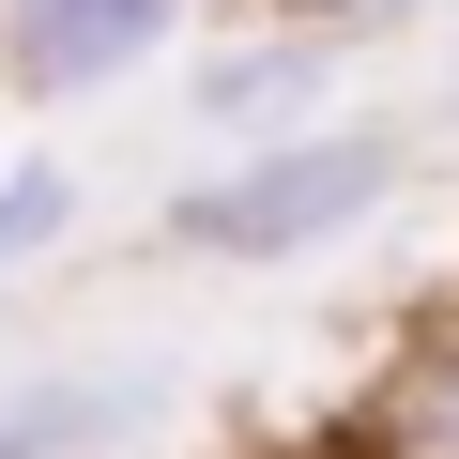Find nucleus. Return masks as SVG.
Returning a JSON list of instances; mask_svg holds the SVG:
<instances>
[{"label":"nucleus","mask_w":459,"mask_h":459,"mask_svg":"<svg viewBox=\"0 0 459 459\" xmlns=\"http://www.w3.org/2000/svg\"><path fill=\"white\" fill-rule=\"evenodd\" d=\"M444 108H459V47H444Z\"/></svg>","instance_id":"obj_7"},{"label":"nucleus","mask_w":459,"mask_h":459,"mask_svg":"<svg viewBox=\"0 0 459 459\" xmlns=\"http://www.w3.org/2000/svg\"><path fill=\"white\" fill-rule=\"evenodd\" d=\"M184 413L169 352H108V368H31L0 383V459H153Z\"/></svg>","instance_id":"obj_3"},{"label":"nucleus","mask_w":459,"mask_h":459,"mask_svg":"<svg viewBox=\"0 0 459 459\" xmlns=\"http://www.w3.org/2000/svg\"><path fill=\"white\" fill-rule=\"evenodd\" d=\"M368 459H459V322L398 337V368L368 398Z\"/></svg>","instance_id":"obj_5"},{"label":"nucleus","mask_w":459,"mask_h":459,"mask_svg":"<svg viewBox=\"0 0 459 459\" xmlns=\"http://www.w3.org/2000/svg\"><path fill=\"white\" fill-rule=\"evenodd\" d=\"M398 184H413V123L337 108V123H307V138H261V153L199 169V184L153 214V261L276 276V261H322V246H352V230H383Z\"/></svg>","instance_id":"obj_1"},{"label":"nucleus","mask_w":459,"mask_h":459,"mask_svg":"<svg viewBox=\"0 0 459 459\" xmlns=\"http://www.w3.org/2000/svg\"><path fill=\"white\" fill-rule=\"evenodd\" d=\"M337 31H307V16H261V31H230V47H199V77H184V123L199 138H230V153H261V138H307V123H337Z\"/></svg>","instance_id":"obj_4"},{"label":"nucleus","mask_w":459,"mask_h":459,"mask_svg":"<svg viewBox=\"0 0 459 459\" xmlns=\"http://www.w3.org/2000/svg\"><path fill=\"white\" fill-rule=\"evenodd\" d=\"M77 199H92V184H77L62 153H16V169H0V291H16L31 261H62V230H77Z\"/></svg>","instance_id":"obj_6"},{"label":"nucleus","mask_w":459,"mask_h":459,"mask_svg":"<svg viewBox=\"0 0 459 459\" xmlns=\"http://www.w3.org/2000/svg\"><path fill=\"white\" fill-rule=\"evenodd\" d=\"M214 0H0V92L31 108H92L123 77H153L169 47H199Z\"/></svg>","instance_id":"obj_2"}]
</instances>
